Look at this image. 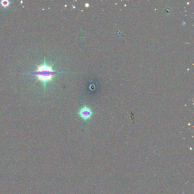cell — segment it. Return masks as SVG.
Returning <instances> with one entry per match:
<instances>
[{"mask_svg":"<svg viewBox=\"0 0 194 194\" xmlns=\"http://www.w3.org/2000/svg\"><path fill=\"white\" fill-rule=\"evenodd\" d=\"M11 2L8 0H2L0 1V5L4 8H7L9 6Z\"/></svg>","mask_w":194,"mask_h":194,"instance_id":"3957f363","label":"cell"},{"mask_svg":"<svg viewBox=\"0 0 194 194\" xmlns=\"http://www.w3.org/2000/svg\"><path fill=\"white\" fill-rule=\"evenodd\" d=\"M54 63L51 64H48L46 59H44L43 63L39 65L35 64L37 68L35 70L32 71V72L29 73L31 75H35L37 77V80L35 83L41 81V84L43 86L44 90L46 91L47 89V86L48 83L53 82V77L57 74H63L61 72H57L53 68V66Z\"/></svg>","mask_w":194,"mask_h":194,"instance_id":"6da1fadb","label":"cell"},{"mask_svg":"<svg viewBox=\"0 0 194 194\" xmlns=\"http://www.w3.org/2000/svg\"><path fill=\"white\" fill-rule=\"evenodd\" d=\"M79 116L84 121L90 119L92 115V112L88 107L84 106L81 108L78 113Z\"/></svg>","mask_w":194,"mask_h":194,"instance_id":"7a4b0ae2","label":"cell"}]
</instances>
